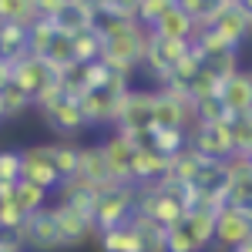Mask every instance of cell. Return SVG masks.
I'll use <instances>...</instances> for the list:
<instances>
[{
    "label": "cell",
    "mask_w": 252,
    "mask_h": 252,
    "mask_svg": "<svg viewBox=\"0 0 252 252\" xmlns=\"http://www.w3.org/2000/svg\"><path fill=\"white\" fill-rule=\"evenodd\" d=\"M189 209H192L189 205V189H178V185H168V182L138 185V215L158 222L161 229L175 225Z\"/></svg>",
    "instance_id": "6da1fadb"
},
{
    "label": "cell",
    "mask_w": 252,
    "mask_h": 252,
    "mask_svg": "<svg viewBox=\"0 0 252 252\" xmlns=\"http://www.w3.org/2000/svg\"><path fill=\"white\" fill-rule=\"evenodd\" d=\"M155 88H131L128 94L118 101V115H115V125L111 131H121L128 138H138L145 141L148 131L155 128Z\"/></svg>",
    "instance_id": "7a4b0ae2"
},
{
    "label": "cell",
    "mask_w": 252,
    "mask_h": 252,
    "mask_svg": "<svg viewBox=\"0 0 252 252\" xmlns=\"http://www.w3.org/2000/svg\"><path fill=\"white\" fill-rule=\"evenodd\" d=\"M138 212V185H108L101 189L91 209V222L97 232L115 229V225H128Z\"/></svg>",
    "instance_id": "3957f363"
},
{
    "label": "cell",
    "mask_w": 252,
    "mask_h": 252,
    "mask_svg": "<svg viewBox=\"0 0 252 252\" xmlns=\"http://www.w3.org/2000/svg\"><path fill=\"white\" fill-rule=\"evenodd\" d=\"M145 47H148V31L138 24L135 31L121 34L115 40H104V51H101V61L115 71V74H125V78H135V71L145 61Z\"/></svg>",
    "instance_id": "277c9868"
},
{
    "label": "cell",
    "mask_w": 252,
    "mask_h": 252,
    "mask_svg": "<svg viewBox=\"0 0 252 252\" xmlns=\"http://www.w3.org/2000/svg\"><path fill=\"white\" fill-rule=\"evenodd\" d=\"M189 148H195L205 161H225L235 155L232 148V121L222 118L212 125H192L189 128Z\"/></svg>",
    "instance_id": "5b68a950"
},
{
    "label": "cell",
    "mask_w": 252,
    "mask_h": 252,
    "mask_svg": "<svg viewBox=\"0 0 252 252\" xmlns=\"http://www.w3.org/2000/svg\"><path fill=\"white\" fill-rule=\"evenodd\" d=\"M14 239L24 246V252H61V249H67L61 232H58V222L51 215V205L31 215L17 232H14Z\"/></svg>",
    "instance_id": "8992f818"
},
{
    "label": "cell",
    "mask_w": 252,
    "mask_h": 252,
    "mask_svg": "<svg viewBox=\"0 0 252 252\" xmlns=\"http://www.w3.org/2000/svg\"><path fill=\"white\" fill-rule=\"evenodd\" d=\"M252 239V215L239 205H222L215 212V252H235L242 242Z\"/></svg>",
    "instance_id": "52a82bcc"
},
{
    "label": "cell",
    "mask_w": 252,
    "mask_h": 252,
    "mask_svg": "<svg viewBox=\"0 0 252 252\" xmlns=\"http://www.w3.org/2000/svg\"><path fill=\"white\" fill-rule=\"evenodd\" d=\"M20 182H31V185H37L44 192L58 195L64 178L54 168L47 145H27V148H20Z\"/></svg>",
    "instance_id": "ba28073f"
},
{
    "label": "cell",
    "mask_w": 252,
    "mask_h": 252,
    "mask_svg": "<svg viewBox=\"0 0 252 252\" xmlns=\"http://www.w3.org/2000/svg\"><path fill=\"white\" fill-rule=\"evenodd\" d=\"M189 51H192L189 40H168V37H158V34L148 31V47H145V61H141V67L155 78V84H161V81L172 74V67L185 58Z\"/></svg>",
    "instance_id": "9c48e42d"
},
{
    "label": "cell",
    "mask_w": 252,
    "mask_h": 252,
    "mask_svg": "<svg viewBox=\"0 0 252 252\" xmlns=\"http://www.w3.org/2000/svg\"><path fill=\"white\" fill-rule=\"evenodd\" d=\"M202 27H212L215 34L225 37L235 51H242V47L252 40V14L239 3V0H235V3H222V7L212 14V20L202 24Z\"/></svg>",
    "instance_id": "30bf717a"
},
{
    "label": "cell",
    "mask_w": 252,
    "mask_h": 252,
    "mask_svg": "<svg viewBox=\"0 0 252 252\" xmlns=\"http://www.w3.org/2000/svg\"><path fill=\"white\" fill-rule=\"evenodd\" d=\"M97 145H101V152H104L111 182H115V185H135V182H131V155H135V148L141 141L121 135V131H108Z\"/></svg>",
    "instance_id": "8fae6325"
},
{
    "label": "cell",
    "mask_w": 252,
    "mask_h": 252,
    "mask_svg": "<svg viewBox=\"0 0 252 252\" xmlns=\"http://www.w3.org/2000/svg\"><path fill=\"white\" fill-rule=\"evenodd\" d=\"M44 118V125L54 131L58 138H67V141H74L78 135L88 131V121H84V111H81V101L74 97H61L58 104H51L47 111H40Z\"/></svg>",
    "instance_id": "7c38bea8"
},
{
    "label": "cell",
    "mask_w": 252,
    "mask_h": 252,
    "mask_svg": "<svg viewBox=\"0 0 252 252\" xmlns=\"http://www.w3.org/2000/svg\"><path fill=\"white\" fill-rule=\"evenodd\" d=\"M51 215H54V222H58V232H61V239H64L67 249H78V246L91 242V239L97 235L91 215L78 212V209H71V205L51 202Z\"/></svg>",
    "instance_id": "4fadbf2b"
},
{
    "label": "cell",
    "mask_w": 252,
    "mask_h": 252,
    "mask_svg": "<svg viewBox=\"0 0 252 252\" xmlns=\"http://www.w3.org/2000/svg\"><path fill=\"white\" fill-rule=\"evenodd\" d=\"M219 101H222V111H225L229 121H235V118H249L252 115V71L239 67L232 78L222 81Z\"/></svg>",
    "instance_id": "5bb4252c"
},
{
    "label": "cell",
    "mask_w": 252,
    "mask_h": 252,
    "mask_svg": "<svg viewBox=\"0 0 252 252\" xmlns=\"http://www.w3.org/2000/svg\"><path fill=\"white\" fill-rule=\"evenodd\" d=\"M51 81H58V78H54L51 64H47L44 58H37V54H24V58L14 61V81H10V84H17L24 94L37 97Z\"/></svg>",
    "instance_id": "9a60e30c"
},
{
    "label": "cell",
    "mask_w": 252,
    "mask_h": 252,
    "mask_svg": "<svg viewBox=\"0 0 252 252\" xmlns=\"http://www.w3.org/2000/svg\"><path fill=\"white\" fill-rule=\"evenodd\" d=\"M165 175H168V158L141 141L135 148V155H131V182L135 185H152V182H165Z\"/></svg>",
    "instance_id": "2e32d148"
},
{
    "label": "cell",
    "mask_w": 252,
    "mask_h": 252,
    "mask_svg": "<svg viewBox=\"0 0 252 252\" xmlns=\"http://www.w3.org/2000/svg\"><path fill=\"white\" fill-rule=\"evenodd\" d=\"M118 101L111 91H88L81 97V111H84V121L88 128H111L118 115Z\"/></svg>",
    "instance_id": "e0dca14e"
},
{
    "label": "cell",
    "mask_w": 252,
    "mask_h": 252,
    "mask_svg": "<svg viewBox=\"0 0 252 252\" xmlns=\"http://www.w3.org/2000/svg\"><path fill=\"white\" fill-rule=\"evenodd\" d=\"M205 168V158L198 155L195 148H182L178 155L168 158V175H165V182L168 185H178V189H192L195 182H198V175Z\"/></svg>",
    "instance_id": "ac0fdd59"
},
{
    "label": "cell",
    "mask_w": 252,
    "mask_h": 252,
    "mask_svg": "<svg viewBox=\"0 0 252 252\" xmlns=\"http://www.w3.org/2000/svg\"><path fill=\"white\" fill-rule=\"evenodd\" d=\"M78 175L84 178V182L97 185V189L115 185V182H111V172H108V161H104V152H101V145H97V141H91V145H81Z\"/></svg>",
    "instance_id": "d6986e66"
},
{
    "label": "cell",
    "mask_w": 252,
    "mask_h": 252,
    "mask_svg": "<svg viewBox=\"0 0 252 252\" xmlns=\"http://www.w3.org/2000/svg\"><path fill=\"white\" fill-rule=\"evenodd\" d=\"M97 185H91V182H84L81 175H74V178H64L58 189V202L61 205H71V209H78V212L91 215V209H94V198H97Z\"/></svg>",
    "instance_id": "ffe728a7"
},
{
    "label": "cell",
    "mask_w": 252,
    "mask_h": 252,
    "mask_svg": "<svg viewBox=\"0 0 252 252\" xmlns=\"http://www.w3.org/2000/svg\"><path fill=\"white\" fill-rule=\"evenodd\" d=\"M97 249L101 252H145V242H141V232L135 225H115V229H104V232L94 235Z\"/></svg>",
    "instance_id": "44dd1931"
},
{
    "label": "cell",
    "mask_w": 252,
    "mask_h": 252,
    "mask_svg": "<svg viewBox=\"0 0 252 252\" xmlns=\"http://www.w3.org/2000/svg\"><path fill=\"white\" fill-rule=\"evenodd\" d=\"M152 34H158V37H168V40H189L192 44L195 34H198V24H195L185 10H178V7H172L165 17L158 20L155 27H152Z\"/></svg>",
    "instance_id": "7402d4cb"
},
{
    "label": "cell",
    "mask_w": 252,
    "mask_h": 252,
    "mask_svg": "<svg viewBox=\"0 0 252 252\" xmlns=\"http://www.w3.org/2000/svg\"><path fill=\"white\" fill-rule=\"evenodd\" d=\"M47 148H51V161H54V168H58L61 178H74V175H78V155H81L78 141L58 138V141H47Z\"/></svg>",
    "instance_id": "603a6c76"
},
{
    "label": "cell",
    "mask_w": 252,
    "mask_h": 252,
    "mask_svg": "<svg viewBox=\"0 0 252 252\" xmlns=\"http://www.w3.org/2000/svg\"><path fill=\"white\" fill-rule=\"evenodd\" d=\"M24 54H31V40H27V27L24 24H3L0 27V58H7L10 64Z\"/></svg>",
    "instance_id": "cb8c5ba5"
},
{
    "label": "cell",
    "mask_w": 252,
    "mask_h": 252,
    "mask_svg": "<svg viewBox=\"0 0 252 252\" xmlns=\"http://www.w3.org/2000/svg\"><path fill=\"white\" fill-rule=\"evenodd\" d=\"M145 145H152L155 152H161L165 158L178 155L182 148H189V131H182V128H152L148 138H145Z\"/></svg>",
    "instance_id": "d4e9b609"
},
{
    "label": "cell",
    "mask_w": 252,
    "mask_h": 252,
    "mask_svg": "<svg viewBox=\"0 0 252 252\" xmlns=\"http://www.w3.org/2000/svg\"><path fill=\"white\" fill-rule=\"evenodd\" d=\"M24 111H34V97L24 94L17 84H7V88L0 91V121L20 118Z\"/></svg>",
    "instance_id": "484cf974"
},
{
    "label": "cell",
    "mask_w": 252,
    "mask_h": 252,
    "mask_svg": "<svg viewBox=\"0 0 252 252\" xmlns=\"http://www.w3.org/2000/svg\"><path fill=\"white\" fill-rule=\"evenodd\" d=\"M74 44V64H91V61H101V51H104V40L97 34L94 27L91 31H81L71 37Z\"/></svg>",
    "instance_id": "4316f807"
},
{
    "label": "cell",
    "mask_w": 252,
    "mask_h": 252,
    "mask_svg": "<svg viewBox=\"0 0 252 252\" xmlns=\"http://www.w3.org/2000/svg\"><path fill=\"white\" fill-rule=\"evenodd\" d=\"M14 202L20 205V212H24L27 219H31L34 212H40V209H47V205H51V192H44V189L31 185V182H17Z\"/></svg>",
    "instance_id": "83f0119b"
},
{
    "label": "cell",
    "mask_w": 252,
    "mask_h": 252,
    "mask_svg": "<svg viewBox=\"0 0 252 252\" xmlns=\"http://www.w3.org/2000/svg\"><path fill=\"white\" fill-rule=\"evenodd\" d=\"M58 24L47 17H37L31 27H27V40H31V54H37V58H44V51L51 47V40L58 37Z\"/></svg>",
    "instance_id": "f1b7e54d"
},
{
    "label": "cell",
    "mask_w": 252,
    "mask_h": 252,
    "mask_svg": "<svg viewBox=\"0 0 252 252\" xmlns=\"http://www.w3.org/2000/svg\"><path fill=\"white\" fill-rule=\"evenodd\" d=\"M0 20L3 24H24V27H31L37 20L34 0H0Z\"/></svg>",
    "instance_id": "f546056e"
},
{
    "label": "cell",
    "mask_w": 252,
    "mask_h": 252,
    "mask_svg": "<svg viewBox=\"0 0 252 252\" xmlns=\"http://www.w3.org/2000/svg\"><path fill=\"white\" fill-rule=\"evenodd\" d=\"M131 225H135L138 232H141V242H145V252H165V229L152 222V219H145V215H138L131 219Z\"/></svg>",
    "instance_id": "4dcf8cb0"
},
{
    "label": "cell",
    "mask_w": 252,
    "mask_h": 252,
    "mask_svg": "<svg viewBox=\"0 0 252 252\" xmlns=\"http://www.w3.org/2000/svg\"><path fill=\"white\" fill-rule=\"evenodd\" d=\"M172 7H175V0H138V24H141L145 31H152Z\"/></svg>",
    "instance_id": "1f68e13d"
},
{
    "label": "cell",
    "mask_w": 252,
    "mask_h": 252,
    "mask_svg": "<svg viewBox=\"0 0 252 252\" xmlns=\"http://www.w3.org/2000/svg\"><path fill=\"white\" fill-rule=\"evenodd\" d=\"M81 78H84V91H104L108 81H111V67H108L104 61L81 64Z\"/></svg>",
    "instance_id": "d6a6232c"
},
{
    "label": "cell",
    "mask_w": 252,
    "mask_h": 252,
    "mask_svg": "<svg viewBox=\"0 0 252 252\" xmlns=\"http://www.w3.org/2000/svg\"><path fill=\"white\" fill-rule=\"evenodd\" d=\"M138 20H125V17H108V14H97V24L94 31L101 34V40H115L121 34H128V31H135Z\"/></svg>",
    "instance_id": "836d02e7"
},
{
    "label": "cell",
    "mask_w": 252,
    "mask_h": 252,
    "mask_svg": "<svg viewBox=\"0 0 252 252\" xmlns=\"http://www.w3.org/2000/svg\"><path fill=\"white\" fill-rule=\"evenodd\" d=\"M175 7H178V10H185V14L202 27V24H209V20H212V14L222 7V3H219V0H175Z\"/></svg>",
    "instance_id": "e575fe53"
},
{
    "label": "cell",
    "mask_w": 252,
    "mask_h": 252,
    "mask_svg": "<svg viewBox=\"0 0 252 252\" xmlns=\"http://www.w3.org/2000/svg\"><path fill=\"white\" fill-rule=\"evenodd\" d=\"M192 115H195V125H212V121H222L225 111H222V101L219 97H195Z\"/></svg>",
    "instance_id": "d590c367"
},
{
    "label": "cell",
    "mask_w": 252,
    "mask_h": 252,
    "mask_svg": "<svg viewBox=\"0 0 252 252\" xmlns=\"http://www.w3.org/2000/svg\"><path fill=\"white\" fill-rule=\"evenodd\" d=\"M205 67L212 71L219 81H225V78H232L235 71L242 67L239 64V51H225V54H215V58H205Z\"/></svg>",
    "instance_id": "8d00e7d4"
},
{
    "label": "cell",
    "mask_w": 252,
    "mask_h": 252,
    "mask_svg": "<svg viewBox=\"0 0 252 252\" xmlns=\"http://www.w3.org/2000/svg\"><path fill=\"white\" fill-rule=\"evenodd\" d=\"M24 222H27V215L20 212V205L14 198H10V202H0V232L3 235H14Z\"/></svg>",
    "instance_id": "74e56055"
},
{
    "label": "cell",
    "mask_w": 252,
    "mask_h": 252,
    "mask_svg": "<svg viewBox=\"0 0 252 252\" xmlns=\"http://www.w3.org/2000/svg\"><path fill=\"white\" fill-rule=\"evenodd\" d=\"M0 182H20V148H0Z\"/></svg>",
    "instance_id": "f35d334b"
},
{
    "label": "cell",
    "mask_w": 252,
    "mask_h": 252,
    "mask_svg": "<svg viewBox=\"0 0 252 252\" xmlns=\"http://www.w3.org/2000/svg\"><path fill=\"white\" fill-rule=\"evenodd\" d=\"M232 148L239 155L252 152V118H235L232 121Z\"/></svg>",
    "instance_id": "ab89813d"
},
{
    "label": "cell",
    "mask_w": 252,
    "mask_h": 252,
    "mask_svg": "<svg viewBox=\"0 0 252 252\" xmlns=\"http://www.w3.org/2000/svg\"><path fill=\"white\" fill-rule=\"evenodd\" d=\"M101 14L108 17H125V20H138V0H108L101 7Z\"/></svg>",
    "instance_id": "60d3db41"
},
{
    "label": "cell",
    "mask_w": 252,
    "mask_h": 252,
    "mask_svg": "<svg viewBox=\"0 0 252 252\" xmlns=\"http://www.w3.org/2000/svg\"><path fill=\"white\" fill-rule=\"evenodd\" d=\"M71 3L67 0H34V10H37V17H47V20H58L64 10H67Z\"/></svg>",
    "instance_id": "b9f144b4"
},
{
    "label": "cell",
    "mask_w": 252,
    "mask_h": 252,
    "mask_svg": "<svg viewBox=\"0 0 252 252\" xmlns=\"http://www.w3.org/2000/svg\"><path fill=\"white\" fill-rule=\"evenodd\" d=\"M10 81H14V64H10L7 58H0V91H3Z\"/></svg>",
    "instance_id": "7bdbcfd3"
},
{
    "label": "cell",
    "mask_w": 252,
    "mask_h": 252,
    "mask_svg": "<svg viewBox=\"0 0 252 252\" xmlns=\"http://www.w3.org/2000/svg\"><path fill=\"white\" fill-rule=\"evenodd\" d=\"M71 7H84V10H94V0H67Z\"/></svg>",
    "instance_id": "ee69618b"
},
{
    "label": "cell",
    "mask_w": 252,
    "mask_h": 252,
    "mask_svg": "<svg viewBox=\"0 0 252 252\" xmlns=\"http://www.w3.org/2000/svg\"><path fill=\"white\" fill-rule=\"evenodd\" d=\"M235 252H252V239H249V242H242V246H239Z\"/></svg>",
    "instance_id": "f6af8a7d"
},
{
    "label": "cell",
    "mask_w": 252,
    "mask_h": 252,
    "mask_svg": "<svg viewBox=\"0 0 252 252\" xmlns=\"http://www.w3.org/2000/svg\"><path fill=\"white\" fill-rule=\"evenodd\" d=\"M219 3H235V0H219Z\"/></svg>",
    "instance_id": "bcb514c9"
},
{
    "label": "cell",
    "mask_w": 252,
    "mask_h": 252,
    "mask_svg": "<svg viewBox=\"0 0 252 252\" xmlns=\"http://www.w3.org/2000/svg\"><path fill=\"white\" fill-rule=\"evenodd\" d=\"M246 158H249V165H252V152H249V155H246Z\"/></svg>",
    "instance_id": "7dc6e473"
},
{
    "label": "cell",
    "mask_w": 252,
    "mask_h": 252,
    "mask_svg": "<svg viewBox=\"0 0 252 252\" xmlns=\"http://www.w3.org/2000/svg\"><path fill=\"white\" fill-rule=\"evenodd\" d=\"M0 27H3V20H0Z\"/></svg>",
    "instance_id": "c3c4849f"
}]
</instances>
